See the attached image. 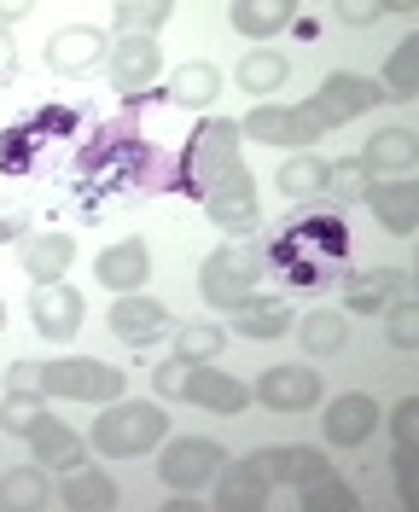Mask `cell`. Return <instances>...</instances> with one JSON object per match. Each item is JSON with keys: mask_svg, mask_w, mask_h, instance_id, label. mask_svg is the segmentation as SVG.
I'll return each mask as SVG.
<instances>
[{"mask_svg": "<svg viewBox=\"0 0 419 512\" xmlns=\"http://www.w3.org/2000/svg\"><path fill=\"white\" fill-rule=\"evenodd\" d=\"M350 251V233L338 216H309V222H297L291 233L274 239V268L286 274L291 286H321L326 274L338 268V256Z\"/></svg>", "mask_w": 419, "mask_h": 512, "instance_id": "1", "label": "cell"}, {"mask_svg": "<svg viewBox=\"0 0 419 512\" xmlns=\"http://www.w3.org/2000/svg\"><path fill=\"white\" fill-rule=\"evenodd\" d=\"M163 431H169L163 408H152V402H117V408H105L94 419V437L88 443L99 454H111V460H134V454H146L152 443H163Z\"/></svg>", "mask_w": 419, "mask_h": 512, "instance_id": "2", "label": "cell"}, {"mask_svg": "<svg viewBox=\"0 0 419 512\" xmlns=\"http://www.w3.org/2000/svg\"><path fill=\"white\" fill-rule=\"evenodd\" d=\"M262 268H268V256H262L257 245H222L216 256H204V268H198V291H204L210 309H233V303H245V297L257 291Z\"/></svg>", "mask_w": 419, "mask_h": 512, "instance_id": "3", "label": "cell"}, {"mask_svg": "<svg viewBox=\"0 0 419 512\" xmlns=\"http://www.w3.org/2000/svg\"><path fill=\"white\" fill-rule=\"evenodd\" d=\"M233 163H239V128L222 123V117H204L198 134L187 140V158H181V187L187 192L216 187Z\"/></svg>", "mask_w": 419, "mask_h": 512, "instance_id": "4", "label": "cell"}, {"mask_svg": "<svg viewBox=\"0 0 419 512\" xmlns=\"http://www.w3.org/2000/svg\"><path fill=\"white\" fill-rule=\"evenodd\" d=\"M239 134L245 140H262V146H309V140L326 134V117H321L315 99L309 105H257Z\"/></svg>", "mask_w": 419, "mask_h": 512, "instance_id": "5", "label": "cell"}, {"mask_svg": "<svg viewBox=\"0 0 419 512\" xmlns=\"http://www.w3.org/2000/svg\"><path fill=\"white\" fill-rule=\"evenodd\" d=\"M41 390L47 396H65V402H111V396H123V373L117 367H105V361H47V373H41Z\"/></svg>", "mask_w": 419, "mask_h": 512, "instance_id": "6", "label": "cell"}, {"mask_svg": "<svg viewBox=\"0 0 419 512\" xmlns=\"http://www.w3.org/2000/svg\"><path fill=\"white\" fill-rule=\"evenodd\" d=\"M204 216L222 233H251L257 227V187H251L245 163H233L216 187H204Z\"/></svg>", "mask_w": 419, "mask_h": 512, "instance_id": "7", "label": "cell"}, {"mask_svg": "<svg viewBox=\"0 0 419 512\" xmlns=\"http://www.w3.org/2000/svg\"><path fill=\"white\" fill-rule=\"evenodd\" d=\"M105 70H111V82L134 99V94H146V88L158 82L163 53H158V41H152V35H123V41L105 53Z\"/></svg>", "mask_w": 419, "mask_h": 512, "instance_id": "8", "label": "cell"}, {"mask_svg": "<svg viewBox=\"0 0 419 512\" xmlns=\"http://www.w3.org/2000/svg\"><path fill=\"white\" fill-rule=\"evenodd\" d=\"M158 472L169 489H198V483H210L222 472V448L210 443V437H181V443L163 448Z\"/></svg>", "mask_w": 419, "mask_h": 512, "instance_id": "9", "label": "cell"}, {"mask_svg": "<svg viewBox=\"0 0 419 512\" xmlns=\"http://www.w3.org/2000/svg\"><path fill=\"white\" fill-rule=\"evenodd\" d=\"M385 99V88L379 82H367V76H350V70H332L321 82V94H315V105H321L326 128H344L350 117H361V111H373Z\"/></svg>", "mask_w": 419, "mask_h": 512, "instance_id": "10", "label": "cell"}, {"mask_svg": "<svg viewBox=\"0 0 419 512\" xmlns=\"http://www.w3.org/2000/svg\"><path fill=\"white\" fill-rule=\"evenodd\" d=\"M30 320H35V332L47 338V344H70L76 338V326H82V297L70 286H35L30 297Z\"/></svg>", "mask_w": 419, "mask_h": 512, "instance_id": "11", "label": "cell"}, {"mask_svg": "<svg viewBox=\"0 0 419 512\" xmlns=\"http://www.w3.org/2000/svg\"><path fill=\"white\" fill-rule=\"evenodd\" d=\"M257 396H262V408H274V414H303V408H315L321 379H315V367H268Z\"/></svg>", "mask_w": 419, "mask_h": 512, "instance_id": "12", "label": "cell"}, {"mask_svg": "<svg viewBox=\"0 0 419 512\" xmlns=\"http://www.w3.org/2000/svg\"><path fill=\"white\" fill-rule=\"evenodd\" d=\"M105 53H111L105 35L88 30V24H76V30H59L47 41V70H59V76H88Z\"/></svg>", "mask_w": 419, "mask_h": 512, "instance_id": "13", "label": "cell"}, {"mask_svg": "<svg viewBox=\"0 0 419 512\" xmlns=\"http://www.w3.org/2000/svg\"><path fill=\"white\" fill-rule=\"evenodd\" d=\"M146 274H152V251H146L140 239H123V245H111V251L94 262V280L105 291H123V297L146 286Z\"/></svg>", "mask_w": 419, "mask_h": 512, "instance_id": "14", "label": "cell"}, {"mask_svg": "<svg viewBox=\"0 0 419 512\" xmlns=\"http://www.w3.org/2000/svg\"><path fill=\"white\" fill-rule=\"evenodd\" d=\"M379 431V402L373 396H338L332 408H326V443H338V448H355V443H367Z\"/></svg>", "mask_w": 419, "mask_h": 512, "instance_id": "15", "label": "cell"}, {"mask_svg": "<svg viewBox=\"0 0 419 512\" xmlns=\"http://www.w3.org/2000/svg\"><path fill=\"white\" fill-rule=\"evenodd\" d=\"M367 204H373V216H379L390 233H402V239L419 227V187L408 181V175H396V181H373Z\"/></svg>", "mask_w": 419, "mask_h": 512, "instance_id": "16", "label": "cell"}, {"mask_svg": "<svg viewBox=\"0 0 419 512\" xmlns=\"http://www.w3.org/2000/svg\"><path fill=\"white\" fill-rule=\"evenodd\" d=\"M268 489L274 483L262 478V466L245 454V460H233V466H222V489H216V507L222 512H257L268 507Z\"/></svg>", "mask_w": 419, "mask_h": 512, "instance_id": "17", "label": "cell"}, {"mask_svg": "<svg viewBox=\"0 0 419 512\" xmlns=\"http://www.w3.org/2000/svg\"><path fill=\"white\" fill-rule=\"evenodd\" d=\"M251 460L262 466V478L274 483V489H280V483H297V489H303V483H315L321 472H332L315 448H257Z\"/></svg>", "mask_w": 419, "mask_h": 512, "instance_id": "18", "label": "cell"}, {"mask_svg": "<svg viewBox=\"0 0 419 512\" xmlns=\"http://www.w3.org/2000/svg\"><path fill=\"white\" fill-rule=\"evenodd\" d=\"M111 332H117V338H129V344H152L158 332H169V315H163V303L129 291L123 303H111Z\"/></svg>", "mask_w": 419, "mask_h": 512, "instance_id": "19", "label": "cell"}, {"mask_svg": "<svg viewBox=\"0 0 419 512\" xmlns=\"http://www.w3.org/2000/svg\"><path fill=\"white\" fill-rule=\"evenodd\" d=\"M70 262H76V239L70 233H35V239H24V268H30L35 286L65 280Z\"/></svg>", "mask_w": 419, "mask_h": 512, "instance_id": "20", "label": "cell"}, {"mask_svg": "<svg viewBox=\"0 0 419 512\" xmlns=\"http://www.w3.org/2000/svg\"><path fill=\"white\" fill-rule=\"evenodd\" d=\"M187 396H193L198 408H210V414H239V408L251 402V390H245L239 379H227V373H216L210 361L187 373Z\"/></svg>", "mask_w": 419, "mask_h": 512, "instance_id": "21", "label": "cell"}, {"mask_svg": "<svg viewBox=\"0 0 419 512\" xmlns=\"http://www.w3.org/2000/svg\"><path fill=\"white\" fill-rule=\"evenodd\" d=\"M227 315H233V332H239V338H280V332L291 326V303H280V297H257V291H251V297L233 303Z\"/></svg>", "mask_w": 419, "mask_h": 512, "instance_id": "22", "label": "cell"}, {"mask_svg": "<svg viewBox=\"0 0 419 512\" xmlns=\"http://www.w3.org/2000/svg\"><path fill=\"white\" fill-rule=\"evenodd\" d=\"M402 291H408L402 268H373V274H355L350 286H344V303H350L355 315H373V309H390Z\"/></svg>", "mask_w": 419, "mask_h": 512, "instance_id": "23", "label": "cell"}, {"mask_svg": "<svg viewBox=\"0 0 419 512\" xmlns=\"http://www.w3.org/2000/svg\"><path fill=\"white\" fill-rule=\"evenodd\" d=\"M47 501H53L47 466H18L0 478V512H47Z\"/></svg>", "mask_w": 419, "mask_h": 512, "instance_id": "24", "label": "cell"}, {"mask_svg": "<svg viewBox=\"0 0 419 512\" xmlns=\"http://www.w3.org/2000/svg\"><path fill=\"white\" fill-rule=\"evenodd\" d=\"M59 501L70 512H111L117 507V483L105 472H88V466H70V478L59 483Z\"/></svg>", "mask_w": 419, "mask_h": 512, "instance_id": "25", "label": "cell"}, {"mask_svg": "<svg viewBox=\"0 0 419 512\" xmlns=\"http://www.w3.org/2000/svg\"><path fill=\"white\" fill-rule=\"evenodd\" d=\"M30 448H35V460H41V466L70 472V466H82V448H88V443L70 431L65 419H41V425L30 431Z\"/></svg>", "mask_w": 419, "mask_h": 512, "instance_id": "26", "label": "cell"}, {"mask_svg": "<svg viewBox=\"0 0 419 512\" xmlns=\"http://www.w3.org/2000/svg\"><path fill=\"white\" fill-rule=\"evenodd\" d=\"M367 169H390V175H408L419 163V140L408 134V128H379L373 140H367Z\"/></svg>", "mask_w": 419, "mask_h": 512, "instance_id": "27", "label": "cell"}, {"mask_svg": "<svg viewBox=\"0 0 419 512\" xmlns=\"http://www.w3.org/2000/svg\"><path fill=\"white\" fill-rule=\"evenodd\" d=\"M227 24L245 35H280L291 24V0H233Z\"/></svg>", "mask_w": 419, "mask_h": 512, "instance_id": "28", "label": "cell"}, {"mask_svg": "<svg viewBox=\"0 0 419 512\" xmlns=\"http://www.w3.org/2000/svg\"><path fill=\"white\" fill-rule=\"evenodd\" d=\"M216 94H222L216 64H181V70L169 76V99H175V105H193V111H204V105H216Z\"/></svg>", "mask_w": 419, "mask_h": 512, "instance_id": "29", "label": "cell"}, {"mask_svg": "<svg viewBox=\"0 0 419 512\" xmlns=\"http://www.w3.org/2000/svg\"><path fill=\"white\" fill-rule=\"evenodd\" d=\"M291 64L280 59V53H268V47H257V53H245V64H239V88H251V94H274V88H286Z\"/></svg>", "mask_w": 419, "mask_h": 512, "instance_id": "30", "label": "cell"}, {"mask_svg": "<svg viewBox=\"0 0 419 512\" xmlns=\"http://www.w3.org/2000/svg\"><path fill=\"white\" fill-rule=\"evenodd\" d=\"M297 501H303L309 512H355V507H361V501H355V489L338 478V472H321L315 483H303V495H297Z\"/></svg>", "mask_w": 419, "mask_h": 512, "instance_id": "31", "label": "cell"}, {"mask_svg": "<svg viewBox=\"0 0 419 512\" xmlns=\"http://www.w3.org/2000/svg\"><path fill=\"white\" fill-rule=\"evenodd\" d=\"M303 350H315V355H338L344 344H350V320L344 315H332V309H321V315H309L303 326Z\"/></svg>", "mask_w": 419, "mask_h": 512, "instance_id": "32", "label": "cell"}, {"mask_svg": "<svg viewBox=\"0 0 419 512\" xmlns=\"http://www.w3.org/2000/svg\"><path fill=\"white\" fill-rule=\"evenodd\" d=\"M222 344H227V332H222V326H204V320H193V326H181V332H175V355H181V361H193V367L216 361Z\"/></svg>", "mask_w": 419, "mask_h": 512, "instance_id": "33", "label": "cell"}, {"mask_svg": "<svg viewBox=\"0 0 419 512\" xmlns=\"http://www.w3.org/2000/svg\"><path fill=\"white\" fill-rule=\"evenodd\" d=\"M326 192L332 198H344V204H367V192H373V169L367 163H326Z\"/></svg>", "mask_w": 419, "mask_h": 512, "instance_id": "34", "label": "cell"}, {"mask_svg": "<svg viewBox=\"0 0 419 512\" xmlns=\"http://www.w3.org/2000/svg\"><path fill=\"white\" fill-rule=\"evenodd\" d=\"M390 82H385V99H414L419 94V41L408 35L396 53H390Z\"/></svg>", "mask_w": 419, "mask_h": 512, "instance_id": "35", "label": "cell"}, {"mask_svg": "<svg viewBox=\"0 0 419 512\" xmlns=\"http://www.w3.org/2000/svg\"><path fill=\"white\" fill-rule=\"evenodd\" d=\"M35 140H41V128L35 123L0 128V169H6V175H24V169L35 163Z\"/></svg>", "mask_w": 419, "mask_h": 512, "instance_id": "36", "label": "cell"}, {"mask_svg": "<svg viewBox=\"0 0 419 512\" xmlns=\"http://www.w3.org/2000/svg\"><path fill=\"white\" fill-rule=\"evenodd\" d=\"M280 192H286V198H315V192H326V163L321 158L280 163Z\"/></svg>", "mask_w": 419, "mask_h": 512, "instance_id": "37", "label": "cell"}, {"mask_svg": "<svg viewBox=\"0 0 419 512\" xmlns=\"http://www.w3.org/2000/svg\"><path fill=\"white\" fill-rule=\"evenodd\" d=\"M169 12V0H117V24H129V35H152Z\"/></svg>", "mask_w": 419, "mask_h": 512, "instance_id": "38", "label": "cell"}, {"mask_svg": "<svg viewBox=\"0 0 419 512\" xmlns=\"http://www.w3.org/2000/svg\"><path fill=\"white\" fill-rule=\"evenodd\" d=\"M47 419V408H41V396H12V402H0V425L12 431V437H30L35 425Z\"/></svg>", "mask_w": 419, "mask_h": 512, "instance_id": "39", "label": "cell"}, {"mask_svg": "<svg viewBox=\"0 0 419 512\" xmlns=\"http://www.w3.org/2000/svg\"><path fill=\"white\" fill-rule=\"evenodd\" d=\"M390 344H402V350L419 344V303H390Z\"/></svg>", "mask_w": 419, "mask_h": 512, "instance_id": "40", "label": "cell"}, {"mask_svg": "<svg viewBox=\"0 0 419 512\" xmlns=\"http://www.w3.org/2000/svg\"><path fill=\"white\" fill-rule=\"evenodd\" d=\"M396 483H402V507H419V472H414V443H396Z\"/></svg>", "mask_w": 419, "mask_h": 512, "instance_id": "41", "label": "cell"}, {"mask_svg": "<svg viewBox=\"0 0 419 512\" xmlns=\"http://www.w3.org/2000/svg\"><path fill=\"white\" fill-rule=\"evenodd\" d=\"M187 373H193V361L175 355V361H163L158 373H152V384H158L163 396H187Z\"/></svg>", "mask_w": 419, "mask_h": 512, "instance_id": "42", "label": "cell"}, {"mask_svg": "<svg viewBox=\"0 0 419 512\" xmlns=\"http://www.w3.org/2000/svg\"><path fill=\"white\" fill-rule=\"evenodd\" d=\"M41 373H47V367H35V361H18V367H12V396H47V390H41Z\"/></svg>", "mask_w": 419, "mask_h": 512, "instance_id": "43", "label": "cell"}, {"mask_svg": "<svg viewBox=\"0 0 419 512\" xmlns=\"http://www.w3.org/2000/svg\"><path fill=\"white\" fill-rule=\"evenodd\" d=\"M385 12H390V6H379V0H344V6H338V18H344V24H379Z\"/></svg>", "mask_w": 419, "mask_h": 512, "instance_id": "44", "label": "cell"}, {"mask_svg": "<svg viewBox=\"0 0 419 512\" xmlns=\"http://www.w3.org/2000/svg\"><path fill=\"white\" fill-rule=\"evenodd\" d=\"M390 425H396V443H414V437H419V402H402Z\"/></svg>", "mask_w": 419, "mask_h": 512, "instance_id": "45", "label": "cell"}, {"mask_svg": "<svg viewBox=\"0 0 419 512\" xmlns=\"http://www.w3.org/2000/svg\"><path fill=\"white\" fill-rule=\"evenodd\" d=\"M12 70H18V47H12V30L0 24V82H12Z\"/></svg>", "mask_w": 419, "mask_h": 512, "instance_id": "46", "label": "cell"}, {"mask_svg": "<svg viewBox=\"0 0 419 512\" xmlns=\"http://www.w3.org/2000/svg\"><path fill=\"white\" fill-rule=\"evenodd\" d=\"M18 233H24V216H0V245H6V239H18Z\"/></svg>", "mask_w": 419, "mask_h": 512, "instance_id": "47", "label": "cell"}, {"mask_svg": "<svg viewBox=\"0 0 419 512\" xmlns=\"http://www.w3.org/2000/svg\"><path fill=\"white\" fill-rule=\"evenodd\" d=\"M0 332H6V303H0Z\"/></svg>", "mask_w": 419, "mask_h": 512, "instance_id": "48", "label": "cell"}]
</instances>
